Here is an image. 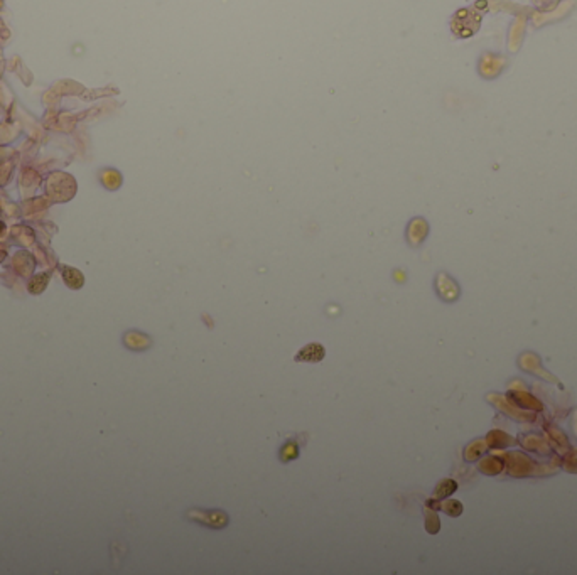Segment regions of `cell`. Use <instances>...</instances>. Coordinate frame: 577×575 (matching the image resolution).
<instances>
[{
  "instance_id": "obj_14",
  "label": "cell",
  "mask_w": 577,
  "mask_h": 575,
  "mask_svg": "<svg viewBox=\"0 0 577 575\" xmlns=\"http://www.w3.org/2000/svg\"><path fill=\"white\" fill-rule=\"evenodd\" d=\"M297 454H299V449H297L295 442H287V444H285L282 447V451H281V459H282L284 462L292 461V459L297 457Z\"/></svg>"
},
{
  "instance_id": "obj_7",
  "label": "cell",
  "mask_w": 577,
  "mask_h": 575,
  "mask_svg": "<svg viewBox=\"0 0 577 575\" xmlns=\"http://www.w3.org/2000/svg\"><path fill=\"white\" fill-rule=\"evenodd\" d=\"M486 447H488L486 440H475L473 444L467 445L464 451L466 461H476V459H479L483 456V452L486 451Z\"/></svg>"
},
{
  "instance_id": "obj_6",
  "label": "cell",
  "mask_w": 577,
  "mask_h": 575,
  "mask_svg": "<svg viewBox=\"0 0 577 575\" xmlns=\"http://www.w3.org/2000/svg\"><path fill=\"white\" fill-rule=\"evenodd\" d=\"M125 344L132 349H145L150 346V339L144 334H138V332H129L125 336Z\"/></svg>"
},
{
  "instance_id": "obj_1",
  "label": "cell",
  "mask_w": 577,
  "mask_h": 575,
  "mask_svg": "<svg viewBox=\"0 0 577 575\" xmlns=\"http://www.w3.org/2000/svg\"><path fill=\"white\" fill-rule=\"evenodd\" d=\"M326 356V349L323 344L319 343H311L307 344V346H304L302 349H299V353L295 354V361L297 363H319L323 361V358Z\"/></svg>"
},
{
  "instance_id": "obj_5",
  "label": "cell",
  "mask_w": 577,
  "mask_h": 575,
  "mask_svg": "<svg viewBox=\"0 0 577 575\" xmlns=\"http://www.w3.org/2000/svg\"><path fill=\"white\" fill-rule=\"evenodd\" d=\"M512 398L518 407H527V408H533V410L542 408V403L537 402L532 395H528L527 391H513Z\"/></svg>"
},
{
  "instance_id": "obj_2",
  "label": "cell",
  "mask_w": 577,
  "mask_h": 575,
  "mask_svg": "<svg viewBox=\"0 0 577 575\" xmlns=\"http://www.w3.org/2000/svg\"><path fill=\"white\" fill-rule=\"evenodd\" d=\"M510 459V473L515 476H523V474H530L533 469V464L528 457H525L523 454L515 452L512 456H508Z\"/></svg>"
},
{
  "instance_id": "obj_12",
  "label": "cell",
  "mask_w": 577,
  "mask_h": 575,
  "mask_svg": "<svg viewBox=\"0 0 577 575\" xmlns=\"http://www.w3.org/2000/svg\"><path fill=\"white\" fill-rule=\"evenodd\" d=\"M64 280H68V283L73 289H78V287H81L83 277L80 272H76L75 268H64Z\"/></svg>"
},
{
  "instance_id": "obj_9",
  "label": "cell",
  "mask_w": 577,
  "mask_h": 575,
  "mask_svg": "<svg viewBox=\"0 0 577 575\" xmlns=\"http://www.w3.org/2000/svg\"><path fill=\"white\" fill-rule=\"evenodd\" d=\"M512 442L513 440L501 430H493L488 435V439H486V444H488L489 447H506V445L512 444Z\"/></svg>"
},
{
  "instance_id": "obj_11",
  "label": "cell",
  "mask_w": 577,
  "mask_h": 575,
  "mask_svg": "<svg viewBox=\"0 0 577 575\" xmlns=\"http://www.w3.org/2000/svg\"><path fill=\"white\" fill-rule=\"evenodd\" d=\"M425 528H427L430 535H435L441 528V522H439L437 513L434 510H429V508H427V511H425Z\"/></svg>"
},
{
  "instance_id": "obj_10",
  "label": "cell",
  "mask_w": 577,
  "mask_h": 575,
  "mask_svg": "<svg viewBox=\"0 0 577 575\" xmlns=\"http://www.w3.org/2000/svg\"><path fill=\"white\" fill-rule=\"evenodd\" d=\"M456 489H458V484L452 479H444L437 484L435 491H434V496L435 498H447V496H451Z\"/></svg>"
},
{
  "instance_id": "obj_8",
  "label": "cell",
  "mask_w": 577,
  "mask_h": 575,
  "mask_svg": "<svg viewBox=\"0 0 577 575\" xmlns=\"http://www.w3.org/2000/svg\"><path fill=\"white\" fill-rule=\"evenodd\" d=\"M479 469H481L484 474H498V473H501L503 462L496 457H486L479 462Z\"/></svg>"
},
{
  "instance_id": "obj_3",
  "label": "cell",
  "mask_w": 577,
  "mask_h": 575,
  "mask_svg": "<svg viewBox=\"0 0 577 575\" xmlns=\"http://www.w3.org/2000/svg\"><path fill=\"white\" fill-rule=\"evenodd\" d=\"M437 290H439L441 297L444 300H454L459 295V289L458 285L449 278L447 275L441 274L437 277Z\"/></svg>"
},
{
  "instance_id": "obj_13",
  "label": "cell",
  "mask_w": 577,
  "mask_h": 575,
  "mask_svg": "<svg viewBox=\"0 0 577 575\" xmlns=\"http://www.w3.org/2000/svg\"><path fill=\"white\" fill-rule=\"evenodd\" d=\"M441 508L449 514V516H459V514L463 513V505H461L459 501H456V499L444 501V503L441 505Z\"/></svg>"
},
{
  "instance_id": "obj_4",
  "label": "cell",
  "mask_w": 577,
  "mask_h": 575,
  "mask_svg": "<svg viewBox=\"0 0 577 575\" xmlns=\"http://www.w3.org/2000/svg\"><path fill=\"white\" fill-rule=\"evenodd\" d=\"M425 235H427V223L421 218H417V220L412 221V225L409 226V241L412 245H418L421 241L425 238Z\"/></svg>"
}]
</instances>
